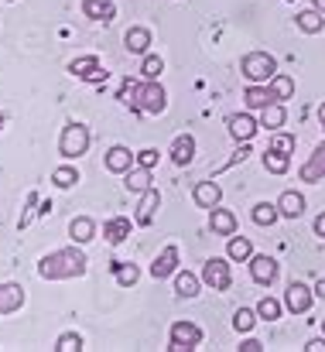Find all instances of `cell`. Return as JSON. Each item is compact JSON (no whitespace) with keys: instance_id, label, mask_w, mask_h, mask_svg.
<instances>
[{"instance_id":"41","label":"cell","mask_w":325,"mask_h":352,"mask_svg":"<svg viewBox=\"0 0 325 352\" xmlns=\"http://www.w3.org/2000/svg\"><path fill=\"white\" fill-rule=\"evenodd\" d=\"M240 352H264V342H257V339H247V342L240 346Z\"/></svg>"},{"instance_id":"19","label":"cell","mask_w":325,"mask_h":352,"mask_svg":"<svg viewBox=\"0 0 325 352\" xmlns=\"http://www.w3.org/2000/svg\"><path fill=\"white\" fill-rule=\"evenodd\" d=\"M199 284H202V277H196L189 270H175V294L178 298H185V301L199 298Z\"/></svg>"},{"instance_id":"39","label":"cell","mask_w":325,"mask_h":352,"mask_svg":"<svg viewBox=\"0 0 325 352\" xmlns=\"http://www.w3.org/2000/svg\"><path fill=\"white\" fill-rule=\"evenodd\" d=\"M271 147H274V151H284V154H291V151H295V137H291V133H277V130H274V140H271Z\"/></svg>"},{"instance_id":"26","label":"cell","mask_w":325,"mask_h":352,"mask_svg":"<svg viewBox=\"0 0 325 352\" xmlns=\"http://www.w3.org/2000/svg\"><path fill=\"white\" fill-rule=\"evenodd\" d=\"M103 236H107V243H123L127 236H130V219H123V216H116V219H107L103 223Z\"/></svg>"},{"instance_id":"4","label":"cell","mask_w":325,"mask_h":352,"mask_svg":"<svg viewBox=\"0 0 325 352\" xmlns=\"http://www.w3.org/2000/svg\"><path fill=\"white\" fill-rule=\"evenodd\" d=\"M90 151V126L86 123H65L62 126V137H59V154L65 157V161H76V157H83Z\"/></svg>"},{"instance_id":"29","label":"cell","mask_w":325,"mask_h":352,"mask_svg":"<svg viewBox=\"0 0 325 352\" xmlns=\"http://www.w3.org/2000/svg\"><path fill=\"white\" fill-rule=\"evenodd\" d=\"M226 253H229V260L243 263V260H250V256H253V243H250L247 236H229V246H226Z\"/></svg>"},{"instance_id":"5","label":"cell","mask_w":325,"mask_h":352,"mask_svg":"<svg viewBox=\"0 0 325 352\" xmlns=\"http://www.w3.org/2000/svg\"><path fill=\"white\" fill-rule=\"evenodd\" d=\"M199 346H202V329L196 322H175L171 325V342H168L171 352H192Z\"/></svg>"},{"instance_id":"33","label":"cell","mask_w":325,"mask_h":352,"mask_svg":"<svg viewBox=\"0 0 325 352\" xmlns=\"http://www.w3.org/2000/svg\"><path fill=\"white\" fill-rule=\"evenodd\" d=\"M260 126H267V130L284 126V107L281 103H271L267 110H260Z\"/></svg>"},{"instance_id":"27","label":"cell","mask_w":325,"mask_h":352,"mask_svg":"<svg viewBox=\"0 0 325 352\" xmlns=\"http://www.w3.org/2000/svg\"><path fill=\"white\" fill-rule=\"evenodd\" d=\"M264 168H267L271 175H284V171L291 168V154H284V151H274V147H267V151H264Z\"/></svg>"},{"instance_id":"6","label":"cell","mask_w":325,"mask_h":352,"mask_svg":"<svg viewBox=\"0 0 325 352\" xmlns=\"http://www.w3.org/2000/svg\"><path fill=\"white\" fill-rule=\"evenodd\" d=\"M202 284L213 287V291H229L233 274H229V263H226L222 256H209V260L202 263Z\"/></svg>"},{"instance_id":"32","label":"cell","mask_w":325,"mask_h":352,"mask_svg":"<svg viewBox=\"0 0 325 352\" xmlns=\"http://www.w3.org/2000/svg\"><path fill=\"white\" fill-rule=\"evenodd\" d=\"M52 182H55V188H72V185H79V171L72 164H62L52 171Z\"/></svg>"},{"instance_id":"35","label":"cell","mask_w":325,"mask_h":352,"mask_svg":"<svg viewBox=\"0 0 325 352\" xmlns=\"http://www.w3.org/2000/svg\"><path fill=\"white\" fill-rule=\"evenodd\" d=\"M257 315H260L264 322H277V318H281V301H277V298H260Z\"/></svg>"},{"instance_id":"13","label":"cell","mask_w":325,"mask_h":352,"mask_svg":"<svg viewBox=\"0 0 325 352\" xmlns=\"http://www.w3.org/2000/svg\"><path fill=\"white\" fill-rule=\"evenodd\" d=\"M243 103L250 107V110H267L271 103H277L274 100V93H271V86H260V82H250L247 89H243Z\"/></svg>"},{"instance_id":"48","label":"cell","mask_w":325,"mask_h":352,"mask_svg":"<svg viewBox=\"0 0 325 352\" xmlns=\"http://www.w3.org/2000/svg\"><path fill=\"white\" fill-rule=\"evenodd\" d=\"M322 329H325V318H322Z\"/></svg>"},{"instance_id":"44","label":"cell","mask_w":325,"mask_h":352,"mask_svg":"<svg viewBox=\"0 0 325 352\" xmlns=\"http://www.w3.org/2000/svg\"><path fill=\"white\" fill-rule=\"evenodd\" d=\"M315 298H322L325 301V277H319V284H315Z\"/></svg>"},{"instance_id":"22","label":"cell","mask_w":325,"mask_h":352,"mask_svg":"<svg viewBox=\"0 0 325 352\" xmlns=\"http://www.w3.org/2000/svg\"><path fill=\"white\" fill-rule=\"evenodd\" d=\"M277 209H281L284 219H298V216L305 212V195H302V192H284V195L277 199Z\"/></svg>"},{"instance_id":"11","label":"cell","mask_w":325,"mask_h":352,"mask_svg":"<svg viewBox=\"0 0 325 352\" xmlns=\"http://www.w3.org/2000/svg\"><path fill=\"white\" fill-rule=\"evenodd\" d=\"M226 126H229V133H233L240 144H250L260 123L250 117V113H233V117H226Z\"/></svg>"},{"instance_id":"43","label":"cell","mask_w":325,"mask_h":352,"mask_svg":"<svg viewBox=\"0 0 325 352\" xmlns=\"http://www.w3.org/2000/svg\"><path fill=\"white\" fill-rule=\"evenodd\" d=\"M315 236H325V212L315 216Z\"/></svg>"},{"instance_id":"24","label":"cell","mask_w":325,"mask_h":352,"mask_svg":"<svg viewBox=\"0 0 325 352\" xmlns=\"http://www.w3.org/2000/svg\"><path fill=\"white\" fill-rule=\"evenodd\" d=\"M69 236H72V243H90L93 236H96V223L90 219V216H76L72 223H69Z\"/></svg>"},{"instance_id":"20","label":"cell","mask_w":325,"mask_h":352,"mask_svg":"<svg viewBox=\"0 0 325 352\" xmlns=\"http://www.w3.org/2000/svg\"><path fill=\"white\" fill-rule=\"evenodd\" d=\"M123 185H127V192H134V195H144V192H151V188H154V185H151V171H147V168H140V164L127 171Z\"/></svg>"},{"instance_id":"3","label":"cell","mask_w":325,"mask_h":352,"mask_svg":"<svg viewBox=\"0 0 325 352\" xmlns=\"http://www.w3.org/2000/svg\"><path fill=\"white\" fill-rule=\"evenodd\" d=\"M240 72H243L247 82H260V86H267V82L277 76V58L267 55V52H250V55H243Z\"/></svg>"},{"instance_id":"21","label":"cell","mask_w":325,"mask_h":352,"mask_svg":"<svg viewBox=\"0 0 325 352\" xmlns=\"http://www.w3.org/2000/svg\"><path fill=\"white\" fill-rule=\"evenodd\" d=\"M123 45H127V52H134V55H147V48H151V31H147V28H130V31L123 34Z\"/></svg>"},{"instance_id":"9","label":"cell","mask_w":325,"mask_h":352,"mask_svg":"<svg viewBox=\"0 0 325 352\" xmlns=\"http://www.w3.org/2000/svg\"><path fill=\"white\" fill-rule=\"evenodd\" d=\"M247 263H250V277H253L257 284H264V287L274 284V277H277V260H274V256H267V253H253Z\"/></svg>"},{"instance_id":"42","label":"cell","mask_w":325,"mask_h":352,"mask_svg":"<svg viewBox=\"0 0 325 352\" xmlns=\"http://www.w3.org/2000/svg\"><path fill=\"white\" fill-rule=\"evenodd\" d=\"M305 352H325V339H312V342L305 346Z\"/></svg>"},{"instance_id":"18","label":"cell","mask_w":325,"mask_h":352,"mask_svg":"<svg viewBox=\"0 0 325 352\" xmlns=\"http://www.w3.org/2000/svg\"><path fill=\"white\" fill-rule=\"evenodd\" d=\"M209 230L216 236H233L236 233V216L229 209H209Z\"/></svg>"},{"instance_id":"45","label":"cell","mask_w":325,"mask_h":352,"mask_svg":"<svg viewBox=\"0 0 325 352\" xmlns=\"http://www.w3.org/2000/svg\"><path fill=\"white\" fill-rule=\"evenodd\" d=\"M319 120H322V126H325V103L319 107Z\"/></svg>"},{"instance_id":"1","label":"cell","mask_w":325,"mask_h":352,"mask_svg":"<svg viewBox=\"0 0 325 352\" xmlns=\"http://www.w3.org/2000/svg\"><path fill=\"white\" fill-rule=\"evenodd\" d=\"M86 270H90V260L79 250V243L55 250V253L41 256V263H38V277H45V280H72V277H83Z\"/></svg>"},{"instance_id":"38","label":"cell","mask_w":325,"mask_h":352,"mask_svg":"<svg viewBox=\"0 0 325 352\" xmlns=\"http://www.w3.org/2000/svg\"><path fill=\"white\" fill-rule=\"evenodd\" d=\"M253 322H257V311H250V308H236V315H233V329H236V332H250Z\"/></svg>"},{"instance_id":"40","label":"cell","mask_w":325,"mask_h":352,"mask_svg":"<svg viewBox=\"0 0 325 352\" xmlns=\"http://www.w3.org/2000/svg\"><path fill=\"white\" fill-rule=\"evenodd\" d=\"M137 164H140V168H147V171H154V164H158V151H154V147L137 151Z\"/></svg>"},{"instance_id":"25","label":"cell","mask_w":325,"mask_h":352,"mask_svg":"<svg viewBox=\"0 0 325 352\" xmlns=\"http://www.w3.org/2000/svg\"><path fill=\"white\" fill-rule=\"evenodd\" d=\"M158 206H161L158 188L144 192V195H140V209H137V226H151V219H154V209H158Z\"/></svg>"},{"instance_id":"7","label":"cell","mask_w":325,"mask_h":352,"mask_svg":"<svg viewBox=\"0 0 325 352\" xmlns=\"http://www.w3.org/2000/svg\"><path fill=\"white\" fill-rule=\"evenodd\" d=\"M312 301H315V287H308V284H302V280H291V284H288V291H284V308H288V311L305 315V311L312 308Z\"/></svg>"},{"instance_id":"47","label":"cell","mask_w":325,"mask_h":352,"mask_svg":"<svg viewBox=\"0 0 325 352\" xmlns=\"http://www.w3.org/2000/svg\"><path fill=\"white\" fill-rule=\"evenodd\" d=\"M3 120H7V117H3V113H0V130H3Z\"/></svg>"},{"instance_id":"23","label":"cell","mask_w":325,"mask_h":352,"mask_svg":"<svg viewBox=\"0 0 325 352\" xmlns=\"http://www.w3.org/2000/svg\"><path fill=\"white\" fill-rule=\"evenodd\" d=\"M83 14L107 24V21L116 17V7H113V0H83Z\"/></svg>"},{"instance_id":"46","label":"cell","mask_w":325,"mask_h":352,"mask_svg":"<svg viewBox=\"0 0 325 352\" xmlns=\"http://www.w3.org/2000/svg\"><path fill=\"white\" fill-rule=\"evenodd\" d=\"M315 10H322L325 14V0H315Z\"/></svg>"},{"instance_id":"16","label":"cell","mask_w":325,"mask_h":352,"mask_svg":"<svg viewBox=\"0 0 325 352\" xmlns=\"http://www.w3.org/2000/svg\"><path fill=\"white\" fill-rule=\"evenodd\" d=\"M192 199H196L199 209H216L219 199H222V188H219L216 182H199V185L192 188Z\"/></svg>"},{"instance_id":"2","label":"cell","mask_w":325,"mask_h":352,"mask_svg":"<svg viewBox=\"0 0 325 352\" xmlns=\"http://www.w3.org/2000/svg\"><path fill=\"white\" fill-rule=\"evenodd\" d=\"M120 100L134 110V113H165L168 110V96H165V86L154 79V82H130L123 79L120 86Z\"/></svg>"},{"instance_id":"15","label":"cell","mask_w":325,"mask_h":352,"mask_svg":"<svg viewBox=\"0 0 325 352\" xmlns=\"http://www.w3.org/2000/svg\"><path fill=\"white\" fill-rule=\"evenodd\" d=\"M134 164H137V157H134L127 147L116 144V147H109L107 151V171H113V175H127Z\"/></svg>"},{"instance_id":"34","label":"cell","mask_w":325,"mask_h":352,"mask_svg":"<svg viewBox=\"0 0 325 352\" xmlns=\"http://www.w3.org/2000/svg\"><path fill=\"white\" fill-rule=\"evenodd\" d=\"M161 72H165V62H161L158 55H144V62H140V76H144L147 82H154V79H161Z\"/></svg>"},{"instance_id":"28","label":"cell","mask_w":325,"mask_h":352,"mask_svg":"<svg viewBox=\"0 0 325 352\" xmlns=\"http://www.w3.org/2000/svg\"><path fill=\"white\" fill-rule=\"evenodd\" d=\"M295 24H298L305 34H319V31L325 28V17H322V10L312 7V10H302V14L295 17Z\"/></svg>"},{"instance_id":"8","label":"cell","mask_w":325,"mask_h":352,"mask_svg":"<svg viewBox=\"0 0 325 352\" xmlns=\"http://www.w3.org/2000/svg\"><path fill=\"white\" fill-rule=\"evenodd\" d=\"M69 72H72V76H79V79H86V82H100V79H107V69L100 65V58H96V55L72 58V62H69Z\"/></svg>"},{"instance_id":"36","label":"cell","mask_w":325,"mask_h":352,"mask_svg":"<svg viewBox=\"0 0 325 352\" xmlns=\"http://www.w3.org/2000/svg\"><path fill=\"white\" fill-rule=\"evenodd\" d=\"M113 274H116V280H120L123 287L137 284V277H140V270H137L134 263H113Z\"/></svg>"},{"instance_id":"12","label":"cell","mask_w":325,"mask_h":352,"mask_svg":"<svg viewBox=\"0 0 325 352\" xmlns=\"http://www.w3.org/2000/svg\"><path fill=\"white\" fill-rule=\"evenodd\" d=\"M24 301H28V294H24L21 284H0V315H14V311H21Z\"/></svg>"},{"instance_id":"30","label":"cell","mask_w":325,"mask_h":352,"mask_svg":"<svg viewBox=\"0 0 325 352\" xmlns=\"http://www.w3.org/2000/svg\"><path fill=\"white\" fill-rule=\"evenodd\" d=\"M267 86H271V93H274V100H277V103L295 96V79H291V76H281V72H277Z\"/></svg>"},{"instance_id":"14","label":"cell","mask_w":325,"mask_h":352,"mask_svg":"<svg viewBox=\"0 0 325 352\" xmlns=\"http://www.w3.org/2000/svg\"><path fill=\"white\" fill-rule=\"evenodd\" d=\"M171 161H175L178 168H185V164L196 161V137H192V133H178V137H175V144H171Z\"/></svg>"},{"instance_id":"37","label":"cell","mask_w":325,"mask_h":352,"mask_svg":"<svg viewBox=\"0 0 325 352\" xmlns=\"http://www.w3.org/2000/svg\"><path fill=\"white\" fill-rule=\"evenodd\" d=\"M55 352H83V336H79V332H65V336H59Z\"/></svg>"},{"instance_id":"49","label":"cell","mask_w":325,"mask_h":352,"mask_svg":"<svg viewBox=\"0 0 325 352\" xmlns=\"http://www.w3.org/2000/svg\"><path fill=\"white\" fill-rule=\"evenodd\" d=\"M7 3H14V0H7Z\"/></svg>"},{"instance_id":"17","label":"cell","mask_w":325,"mask_h":352,"mask_svg":"<svg viewBox=\"0 0 325 352\" xmlns=\"http://www.w3.org/2000/svg\"><path fill=\"white\" fill-rule=\"evenodd\" d=\"M325 178V144L312 151V157L302 164V182H322Z\"/></svg>"},{"instance_id":"10","label":"cell","mask_w":325,"mask_h":352,"mask_svg":"<svg viewBox=\"0 0 325 352\" xmlns=\"http://www.w3.org/2000/svg\"><path fill=\"white\" fill-rule=\"evenodd\" d=\"M175 270H178V246L168 243V246L158 253V260L151 263V277H154V280H165V277H171Z\"/></svg>"},{"instance_id":"31","label":"cell","mask_w":325,"mask_h":352,"mask_svg":"<svg viewBox=\"0 0 325 352\" xmlns=\"http://www.w3.org/2000/svg\"><path fill=\"white\" fill-rule=\"evenodd\" d=\"M281 219V209L277 206H271V202H257L253 206V223L257 226H274Z\"/></svg>"}]
</instances>
